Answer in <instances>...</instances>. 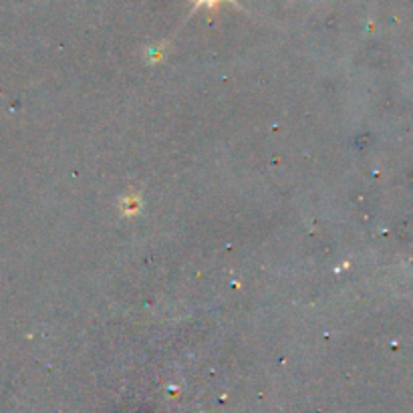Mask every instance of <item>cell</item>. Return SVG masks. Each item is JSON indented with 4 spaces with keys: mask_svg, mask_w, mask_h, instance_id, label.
Segmentation results:
<instances>
[{
    "mask_svg": "<svg viewBox=\"0 0 413 413\" xmlns=\"http://www.w3.org/2000/svg\"><path fill=\"white\" fill-rule=\"evenodd\" d=\"M206 2H214V0H206Z\"/></svg>",
    "mask_w": 413,
    "mask_h": 413,
    "instance_id": "6da1fadb",
    "label": "cell"
}]
</instances>
